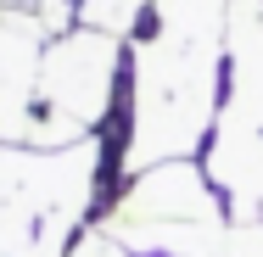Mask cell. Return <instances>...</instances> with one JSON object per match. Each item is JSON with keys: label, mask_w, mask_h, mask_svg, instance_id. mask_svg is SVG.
<instances>
[{"label": "cell", "mask_w": 263, "mask_h": 257, "mask_svg": "<svg viewBox=\"0 0 263 257\" xmlns=\"http://www.w3.org/2000/svg\"><path fill=\"white\" fill-rule=\"evenodd\" d=\"M208 179L235 224L263 218V0H230L224 101L208 134Z\"/></svg>", "instance_id": "cell-3"}, {"label": "cell", "mask_w": 263, "mask_h": 257, "mask_svg": "<svg viewBox=\"0 0 263 257\" xmlns=\"http://www.w3.org/2000/svg\"><path fill=\"white\" fill-rule=\"evenodd\" d=\"M45 45L51 34L40 28L28 6H0V140L6 146H28Z\"/></svg>", "instance_id": "cell-6"}, {"label": "cell", "mask_w": 263, "mask_h": 257, "mask_svg": "<svg viewBox=\"0 0 263 257\" xmlns=\"http://www.w3.org/2000/svg\"><path fill=\"white\" fill-rule=\"evenodd\" d=\"M67 257H135V252H129V246L101 224V229H84V235L73 241V252H67Z\"/></svg>", "instance_id": "cell-8"}, {"label": "cell", "mask_w": 263, "mask_h": 257, "mask_svg": "<svg viewBox=\"0 0 263 257\" xmlns=\"http://www.w3.org/2000/svg\"><path fill=\"white\" fill-rule=\"evenodd\" d=\"M73 6H79L84 28H101V34H118V39H129L140 28V17L152 11V0H73Z\"/></svg>", "instance_id": "cell-7"}, {"label": "cell", "mask_w": 263, "mask_h": 257, "mask_svg": "<svg viewBox=\"0 0 263 257\" xmlns=\"http://www.w3.org/2000/svg\"><path fill=\"white\" fill-rule=\"evenodd\" d=\"M146 17L152 28L129 51V173L202 151L224 101L230 0H152Z\"/></svg>", "instance_id": "cell-1"}, {"label": "cell", "mask_w": 263, "mask_h": 257, "mask_svg": "<svg viewBox=\"0 0 263 257\" xmlns=\"http://www.w3.org/2000/svg\"><path fill=\"white\" fill-rule=\"evenodd\" d=\"M224 212L230 207L208 179V168L179 156V162L129 173V190L106 212V229L129 252L146 257H224V241H230Z\"/></svg>", "instance_id": "cell-4"}, {"label": "cell", "mask_w": 263, "mask_h": 257, "mask_svg": "<svg viewBox=\"0 0 263 257\" xmlns=\"http://www.w3.org/2000/svg\"><path fill=\"white\" fill-rule=\"evenodd\" d=\"M224 257H263V218L235 224V229H230V241H224Z\"/></svg>", "instance_id": "cell-9"}, {"label": "cell", "mask_w": 263, "mask_h": 257, "mask_svg": "<svg viewBox=\"0 0 263 257\" xmlns=\"http://www.w3.org/2000/svg\"><path fill=\"white\" fill-rule=\"evenodd\" d=\"M0 6H34V0H0Z\"/></svg>", "instance_id": "cell-10"}, {"label": "cell", "mask_w": 263, "mask_h": 257, "mask_svg": "<svg viewBox=\"0 0 263 257\" xmlns=\"http://www.w3.org/2000/svg\"><path fill=\"white\" fill-rule=\"evenodd\" d=\"M118 67H123V39L101 28H73L45 45L40 62V90H34V123L28 146H79L101 129L118 95Z\"/></svg>", "instance_id": "cell-5"}, {"label": "cell", "mask_w": 263, "mask_h": 257, "mask_svg": "<svg viewBox=\"0 0 263 257\" xmlns=\"http://www.w3.org/2000/svg\"><path fill=\"white\" fill-rule=\"evenodd\" d=\"M101 140L79 146H6L0 140V257H67L79 218L96 202Z\"/></svg>", "instance_id": "cell-2"}]
</instances>
